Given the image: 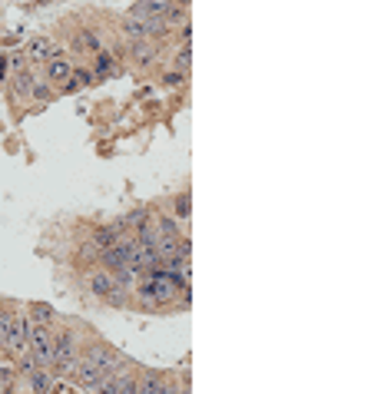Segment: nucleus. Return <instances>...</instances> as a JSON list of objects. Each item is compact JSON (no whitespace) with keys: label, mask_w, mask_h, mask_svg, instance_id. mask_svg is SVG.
I'll return each instance as SVG.
<instances>
[{"label":"nucleus","mask_w":371,"mask_h":394,"mask_svg":"<svg viewBox=\"0 0 371 394\" xmlns=\"http://www.w3.org/2000/svg\"><path fill=\"white\" fill-rule=\"evenodd\" d=\"M80 328L70 325V321H60L56 318V328H54V362H50V374L54 378H70L73 374V364L80 358Z\"/></svg>","instance_id":"nucleus-1"},{"label":"nucleus","mask_w":371,"mask_h":394,"mask_svg":"<svg viewBox=\"0 0 371 394\" xmlns=\"http://www.w3.org/2000/svg\"><path fill=\"white\" fill-rule=\"evenodd\" d=\"M27 328H30L27 312H20V305H13L7 315V325H4V335H0V351L11 358H20L27 351Z\"/></svg>","instance_id":"nucleus-2"},{"label":"nucleus","mask_w":371,"mask_h":394,"mask_svg":"<svg viewBox=\"0 0 371 394\" xmlns=\"http://www.w3.org/2000/svg\"><path fill=\"white\" fill-rule=\"evenodd\" d=\"M27 351L33 355V362L40 364V368H50V362H54V325L30 321V328H27Z\"/></svg>","instance_id":"nucleus-3"},{"label":"nucleus","mask_w":371,"mask_h":394,"mask_svg":"<svg viewBox=\"0 0 371 394\" xmlns=\"http://www.w3.org/2000/svg\"><path fill=\"white\" fill-rule=\"evenodd\" d=\"M126 60L140 70H153V63H159V40H126Z\"/></svg>","instance_id":"nucleus-4"},{"label":"nucleus","mask_w":371,"mask_h":394,"mask_svg":"<svg viewBox=\"0 0 371 394\" xmlns=\"http://www.w3.org/2000/svg\"><path fill=\"white\" fill-rule=\"evenodd\" d=\"M40 70H44L40 77H44L54 90H60V87L66 83V77H70V70H73V63H70V60H66L63 54H56V56H50V60H47V63L40 66Z\"/></svg>","instance_id":"nucleus-5"},{"label":"nucleus","mask_w":371,"mask_h":394,"mask_svg":"<svg viewBox=\"0 0 371 394\" xmlns=\"http://www.w3.org/2000/svg\"><path fill=\"white\" fill-rule=\"evenodd\" d=\"M83 282H87V292H90V295H97L99 302H103V298H107V292L113 288V272H109V269H103V265L97 262L87 275H83Z\"/></svg>","instance_id":"nucleus-6"},{"label":"nucleus","mask_w":371,"mask_h":394,"mask_svg":"<svg viewBox=\"0 0 371 394\" xmlns=\"http://www.w3.org/2000/svg\"><path fill=\"white\" fill-rule=\"evenodd\" d=\"M70 47L77 50L80 56H97L99 50H103V37H97V33L90 30V27H80L77 33H73V40H70Z\"/></svg>","instance_id":"nucleus-7"},{"label":"nucleus","mask_w":371,"mask_h":394,"mask_svg":"<svg viewBox=\"0 0 371 394\" xmlns=\"http://www.w3.org/2000/svg\"><path fill=\"white\" fill-rule=\"evenodd\" d=\"M60 54V47L54 44V37H33L30 44H27V60L37 66H44L50 56Z\"/></svg>","instance_id":"nucleus-8"},{"label":"nucleus","mask_w":371,"mask_h":394,"mask_svg":"<svg viewBox=\"0 0 371 394\" xmlns=\"http://www.w3.org/2000/svg\"><path fill=\"white\" fill-rule=\"evenodd\" d=\"M93 70L90 66H73L70 70V77H66V83L60 87V93H80V90H87L90 83H93Z\"/></svg>","instance_id":"nucleus-9"},{"label":"nucleus","mask_w":371,"mask_h":394,"mask_svg":"<svg viewBox=\"0 0 371 394\" xmlns=\"http://www.w3.org/2000/svg\"><path fill=\"white\" fill-rule=\"evenodd\" d=\"M163 378L166 374L140 368V371H136V394H163Z\"/></svg>","instance_id":"nucleus-10"},{"label":"nucleus","mask_w":371,"mask_h":394,"mask_svg":"<svg viewBox=\"0 0 371 394\" xmlns=\"http://www.w3.org/2000/svg\"><path fill=\"white\" fill-rule=\"evenodd\" d=\"M20 381V374H17V362H13L11 355H4L0 351V391H13Z\"/></svg>","instance_id":"nucleus-11"},{"label":"nucleus","mask_w":371,"mask_h":394,"mask_svg":"<svg viewBox=\"0 0 371 394\" xmlns=\"http://www.w3.org/2000/svg\"><path fill=\"white\" fill-rule=\"evenodd\" d=\"M33 80H37V73H33V70L17 66V70H13V97H17V99H30Z\"/></svg>","instance_id":"nucleus-12"},{"label":"nucleus","mask_w":371,"mask_h":394,"mask_svg":"<svg viewBox=\"0 0 371 394\" xmlns=\"http://www.w3.org/2000/svg\"><path fill=\"white\" fill-rule=\"evenodd\" d=\"M146 219H153V209H150V206H140V209H133V212H126L123 219H116L113 226H116L120 232H133L136 226H142Z\"/></svg>","instance_id":"nucleus-13"},{"label":"nucleus","mask_w":371,"mask_h":394,"mask_svg":"<svg viewBox=\"0 0 371 394\" xmlns=\"http://www.w3.org/2000/svg\"><path fill=\"white\" fill-rule=\"evenodd\" d=\"M153 222H156V229L163 232V235H186L183 222L176 219L173 212H159V209H153Z\"/></svg>","instance_id":"nucleus-14"},{"label":"nucleus","mask_w":371,"mask_h":394,"mask_svg":"<svg viewBox=\"0 0 371 394\" xmlns=\"http://www.w3.org/2000/svg\"><path fill=\"white\" fill-rule=\"evenodd\" d=\"M23 381L30 384V391H54V374H50V368H40V364Z\"/></svg>","instance_id":"nucleus-15"},{"label":"nucleus","mask_w":371,"mask_h":394,"mask_svg":"<svg viewBox=\"0 0 371 394\" xmlns=\"http://www.w3.org/2000/svg\"><path fill=\"white\" fill-rule=\"evenodd\" d=\"M156 255H159V262H166V259H176V252H179V235H156ZM163 269V265H159Z\"/></svg>","instance_id":"nucleus-16"},{"label":"nucleus","mask_w":371,"mask_h":394,"mask_svg":"<svg viewBox=\"0 0 371 394\" xmlns=\"http://www.w3.org/2000/svg\"><path fill=\"white\" fill-rule=\"evenodd\" d=\"M123 232L116 229V226H113V222H109V226H97V229L90 232V242H97L99 245V252H103V249H109V245H113V242L120 239Z\"/></svg>","instance_id":"nucleus-17"},{"label":"nucleus","mask_w":371,"mask_h":394,"mask_svg":"<svg viewBox=\"0 0 371 394\" xmlns=\"http://www.w3.org/2000/svg\"><path fill=\"white\" fill-rule=\"evenodd\" d=\"M169 212H173L176 219L183 222H189V216H193V196H189V189H183L179 196H173V206H169Z\"/></svg>","instance_id":"nucleus-18"},{"label":"nucleus","mask_w":371,"mask_h":394,"mask_svg":"<svg viewBox=\"0 0 371 394\" xmlns=\"http://www.w3.org/2000/svg\"><path fill=\"white\" fill-rule=\"evenodd\" d=\"M27 318H30V321H44V325H56V312L50 305H44V302L27 305Z\"/></svg>","instance_id":"nucleus-19"},{"label":"nucleus","mask_w":371,"mask_h":394,"mask_svg":"<svg viewBox=\"0 0 371 394\" xmlns=\"http://www.w3.org/2000/svg\"><path fill=\"white\" fill-rule=\"evenodd\" d=\"M120 33L126 37V40H142L146 37V27H142V20H136V17H123L120 20Z\"/></svg>","instance_id":"nucleus-20"},{"label":"nucleus","mask_w":371,"mask_h":394,"mask_svg":"<svg viewBox=\"0 0 371 394\" xmlns=\"http://www.w3.org/2000/svg\"><path fill=\"white\" fill-rule=\"evenodd\" d=\"M173 63H176V70L179 73H186L189 77V63H193V47H179L173 54Z\"/></svg>","instance_id":"nucleus-21"},{"label":"nucleus","mask_w":371,"mask_h":394,"mask_svg":"<svg viewBox=\"0 0 371 394\" xmlns=\"http://www.w3.org/2000/svg\"><path fill=\"white\" fill-rule=\"evenodd\" d=\"M30 99H40V103H44V99H54V87H50L44 77H37L33 80V90H30Z\"/></svg>","instance_id":"nucleus-22"},{"label":"nucleus","mask_w":371,"mask_h":394,"mask_svg":"<svg viewBox=\"0 0 371 394\" xmlns=\"http://www.w3.org/2000/svg\"><path fill=\"white\" fill-rule=\"evenodd\" d=\"M80 259H83V262L87 265H97L99 262V245L97 242H83V245H80Z\"/></svg>","instance_id":"nucleus-23"},{"label":"nucleus","mask_w":371,"mask_h":394,"mask_svg":"<svg viewBox=\"0 0 371 394\" xmlns=\"http://www.w3.org/2000/svg\"><path fill=\"white\" fill-rule=\"evenodd\" d=\"M163 83H166V87H183V83H186V73H179L176 66H173V70H163Z\"/></svg>","instance_id":"nucleus-24"},{"label":"nucleus","mask_w":371,"mask_h":394,"mask_svg":"<svg viewBox=\"0 0 371 394\" xmlns=\"http://www.w3.org/2000/svg\"><path fill=\"white\" fill-rule=\"evenodd\" d=\"M179 47H193V23H179Z\"/></svg>","instance_id":"nucleus-25"}]
</instances>
